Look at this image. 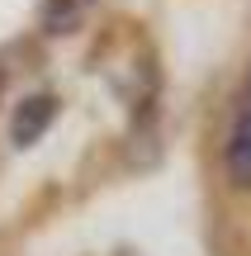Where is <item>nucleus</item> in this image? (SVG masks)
Wrapping results in <instances>:
<instances>
[{
  "label": "nucleus",
  "instance_id": "1",
  "mask_svg": "<svg viewBox=\"0 0 251 256\" xmlns=\"http://www.w3.org/2000/svg\"><path fill=\"white\" fill-rule=\"evenodd\" d=\"M223 166L233 176V185L251 190V95L242 90V104L233 114V128H228V142H223Z\"/></svg>",
  "mask_w": 251,
  "mask_h": 256
},
{
  "label": "nucleus",
  "instance_id": "2",
  "mask_svg": "<svg viewBox=\"0 0 251 256\" xmlns=\"http://www.w3.org/2000/svg\"><path fill=\"white\" fill-rule=\"evenodd\" d=\"M52 119H57V95H28V100L14 110V119H9V142L14 147L38 142Z\"/></svg>",
  "mask_w": 251,
  "mask_h": 256
}]
</instances>
